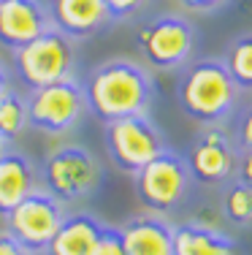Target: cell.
I'll return each instance as SVG.
<instances>
[{"instance_id": "obj_19", "label": "cell", "mask_w": 252, "mask_h": 255, "mask_svg": "<svg viewBox=\"0 0 252 255\" xmlns=\"http://www.w3.org/2000/svg\"><path fill=\"white\" fill-rule=\"evenodd\" d=\"M27 128V109L25 98L14 90L0 95V141L11 144Z\"/></svg>"}, {"instance_id": "obj_25", "label": "cell", "mask_w": 252, "mask_h": 255, "mask_svg": "<svg viewBox=\"0 0 252 255\" xmlns=\"http://www.w3.org/2000/svg\"><path fill=\"white\" fill-rule=\"evenodd\" d=\"M0 255H33V253H27L14 236H8L5 231H0Z\"/></svg>"}, {"instance_id": "obj_10", "label": "cell", "mask_w": 252, "mask_h": 255, "mask_svg": "<svg viewBox=\"0 0 252 255\" xmlns=\"http://www.w3.org/2000/svg\"><path fill=\"white\" fill-rule=\"evenodd\" d=\"M184 160L193 182H201L206 187H225L228 182L236 179L239 147L223 125H212L198 130L184 152Z\"/></svg>"}, {"instance_id": "obj_8", "label": "cell", "mask_w": 252, "mask_h": 255, "mask_svg": "<svg viewBox=\"0 0 252 255\" xmlns=\"http://www.w3.org/2000/svg\"><path fill=\"white\" fill-rule=\"evenodd\" d=\"M103 141L111 163L130 177L136 171H141L149 160H155L168 147L163 130L149 120V114H133V117L106 123Z\"/></svg>"}, {"instance_id": "obj_4", "label": "cell", "mask_w": 252, "mask_h": 255, "mask_svg": "<svg viewBox=\"0 0 252 255\" xmlns=\"http://www.w3.org/2000/svg\"><path fill=\"white\" fill-rule=\"evenodd\" d=\"M133 187L141 206L152 215H171L187 201L193 177L182 152L166 147L155 160L133 174Z\"/></svg>"}, {"instance_id": "obj_17", "label": "cell", "mask_w": 252, "mask_h": 255, "mask_svg": "<svg viewBox=\"0 0 252 255\" xmlns=\"http://www.w3.org/2000/svg\"><path fill=\"white\" fill-rule=\"evenodd\" d=\"M242 93H252V33H242L225 46L220 57Z\"/></svg>"}, {"instance_id": "obj_5", "label": "cell", "mask_w": 252, "mask_h": 255, "mask_svg": "<svg viewBox=\"0 0 252 255\" xmlns=\"http://www.w3.org/2000/svg\"><path fill=\"white\" fill-rule=\"evenodd\" d=\"M14 74L27 90L76 76V44L60 30H46L14 52Z\"/></svg>"}, {"instance_id": "obj_22", "label": "cell", "mask_w": 252, "mask_h": 255, "mask_svg": "<svg viewBox=\"0 0 252 255\" xmlns=\"http://www.w3.org/2000/svg\"><path fill=\"white\" fill-rule=\"evenodd\" d=\"M144 5H147V0H106V8H109V14H111V22L133 19Z\"/></svg>"}, {"instance_id": "obj_6", "label": "cell", "mask_w": 252, "mask_h": 255, "mask_svg": "<svg viewBox=\"0 0 252 255\" xmlns=\"http://www.w3.org/2000/svg\"><path fill=\"white\" fill-rule=\"evenodd\" d=\"M198 33L182 14H160L136 30V46L147 65L158 71H179L193 60Z\"/></svg>"}, {"instance_id": "obj_23", "label": "cell", "mask_w": 252, "mask_h": 255, "mask_svg": "<svg viewBox=\"0 0 252 255\" xmlns=\"http://www.w3.org/2000/svg\"><path fill=\"white\" fill-rule=\"evenodd\" d=\"M231 0H179V5L193 14H214V11L225 8Z\"/></svg>"}, {"instance_id": "obj_2", "label": "cell", "mask_w": 252, "mask_h": 255, "mask_svg": "<svg viewBox=\"0 0 252 255\" xmlns=\"http://www.w3.org/2000/svg\"><path fill=\"white\" fill-rule=\"evenodd\" d=\"M242 101V90L228 74L220 57L190 60L176 82V103L184 117L212 128L225 125Z\"/></svg>"}, {"instance_id": "obj_12", "label": "cell", "mask_w": 252, "mask_h": 255, "mask_svg": "<svg viewBox=\"0 0 252 255\" xmlns=\"http://www.w3.org/2000/svg\"><path fill=\"white\" fill-rule=\"evenodd\" d=\"M46 8L52 16V27L74 41L92 38L114 25L106 0H46Z\"/></svg>"}, {"instance_id": "obj_9", "label": "cell", "mask_w": 252, "mask_h": 255, "mask_svg": "<svg viewBox=\"0 0 252 255\" xmlns=\"http://www.w3.org/2000/svg\"><path fill=\"white\" fill-rule=\"evenodd\" d=\"M3 220H5V234L14 236L27 253L38 255L49 247L52 236L63 226L65 204H60L44 187H38L35 193H30L25 201L16 204Z\"/></svg>"}, {"instance_id": "obj_27", "label": "cell", "mask_w": 252, "mask_h": 255, "mask_svg": "<svg viewBox=\"0 0 252 255\" xmlns=\"http://www.w3.org/2000/svg\"><path fill=\"white\" fill-rule=\"evenodd\" d=\"M5 149H8V144H3V141H0V155H3Z\"/></svg>"}, {"instance_id": "obj_14", "label": "cell", "mask_w": 252, "mask_h": 255, "mask_svg": "<svg viewBox=\"0 0 252 255\" xmlns=\"http://www.w3.org/2000/svg\"><path fill=\"white\" fill-rule=\"evenodd\" d=\"M125 255H173V226L163 215H133L119 226Z\"/></svg>"}, {"instance_id": "obj_16", "label": "cell", "mask_w": 252, "mask_h": 255, "mask_svg": "<svg viewBox=\"0 0 252 255\" xmlns=\"http://www.w3.org/2000/svg\"><path fill=\"white\" fill-rule=\"evenodd\" d=\"M100 231H103V223L95 215H89V212L65 215L63 226L52 236L44 255H89L100 236Z\"/></svg>"}, {"instance_id": "obj_7", "label": "cell", "mask_w": 252, "mask_h": 255, "mask_svg": "<svg viewBox=\"0 0 252 255\" xmlns=\"http://www.w3.org/2000/svg\"><path fill=\"white\" fill-rule=\"evenodd\" d=\"M25 109L27 125L46 136L74 133L87 117V101H84V90L76 82V76L30 90L25 98Z\"/></svg>"}, {"instance_id": "obj_26", "label": "cell", "mask_w": 252, "mask_h": 255, "mask_svg": "<svg viewBox=\"0 0 252 255\" xmlns=\"http://www.w3.org/2000/svg\"><path fill=\"white\" fill-rule=\"evenodd\" d=\"M8 90H14L11 87V74H8V68H5V63L0 60V95H5Z\"/></svg>"}, {"instance_id": "obj_1", "label": "cell", "mask_w": 252, "mask_h": 255, "mask_svg": "<svg viewBox=\"0 0 252 255\" xmlns=\"http://www.w3.org/2000/svg\"><path fill=\"white\" fill-rule=\"evenodd\" d=\"M82 90L87 114L106 125L133 114H147L155 101V76L136 60L114 57L95 65L84 79Z\"/></svg>"}, {"instance_id": "obj_21", "label": "cell", "mask_w": 252, "mask_h": 255, "mask_svg": "<svg viewBox=\"0 0 252 255\" xmlns=\"http://www.w3.org/2000/svg\"><path fill=\"white\" fill-rule=\"evenodd\" d=\"M233 141L239 149H252V103L242 109L236 117V130H233Z\"/></svg>"}, {"instance_id": "obj_24", "label": "cell", "mask_w": 252, "mask_h": 255, "mask_svg": "<svg viewBox=\"0 0 252 255\" xmlns=\"http://www.w3.org/2000/svg\"><path fill=\"white\" fill-rule=\"evenodd\" d=\"M236 179L252 187V149H239V166H236Z\"/></svg>"}, {"instance_id": "obj_13", "label": "cell", "mask_w": 252, "mask_h": 255, "mask_svg": "<svg viewBox=\"0 0 252 255\" xmlns=\"http://www.w3.org/2000/svg\"><path fill=\"white\" fill-rule=\"evenodd\" d=\"M41 187V168L30 155L5 149L0 155V217H5L19 201Z\"/></svg>"}, {"instance_id": "obj_11", "label": "cell", "mask_w": 252, "mask_h": 255, "mask_svg": "<svg viewBox=\"0 0 252 255\" xmlns=\"http://www.w3.org/2000/svg\"><path fill=\"white\" fill-rule=\"evenodd\" d=\"M52 30L44 0H3L0 3V46L16 52Z\"/></svg>"}, {"instance_id": "obj_28", "label": "cell", "mask_w": 252, "mask_h": 255, "mask_svg": "<svg viewBox=\"0 0 252 255\" xmlns=\"http://www.w3.org/2000/svg\"><path fill=\"white\" fill-rule=\"evenodd\" d=\"M0 3H3V0H0Z\"/></svg>"}, {"instance_id": "obj_20", "label": "cell", "mask_w": 252, "mask_h": 255, "mask_svg": "<svg viewBox=\"0 0 252 255\" xmlns=\"http://www.w3.org/2000/svg\"><path fill=\"white\" fill-rule=\"evenodd\" d=\"M89 255H125V245H122V234L117 226H103L98 242H95L92 253Z\"/></svg>"}, {"instance_id": "obj_18", "label": "cell", "mask_w": 252, "mask_h": 255, "mask_svg": "<svg viewBox=\"0 0 252 255\" xmlns=\"http://www.w3.org/2000/svg\"><path fill=\"white\" fill-rule=\"evenodd\" d=\"M223 217L236 228H250L252 226V187L244 182L233 179L225 185L223 198H220Z\"/></svg>"}, {"instance_id": "obj_15", "label": "cell", "mask_w": 252, "mask_h": 255, "mask_svg": "<svg viewBox=\"0 0 252 255\" xmlns=\"http://www.w3.org/2000/svg\"><path fill=\"white\" fill-rule=\"evenodd\" d=\"M173 255H239V245L220 228L190 220L173 226Z\"/></svg>"}, {"instance_id": "obj_3", "label": "cell", "mask_w": 252, "mask_h": 255, "mask_svg": "<svg viewBox=\"0 0 252 255\" xmlns=\"http://www.w3.org/2000/svg\"><path fill=\"white\" fill-rule=\"evenodd\" d=\"M41 187L60 204H79L98 193L103 182L100 160L82 144L55 147L41 163Z\"/></svg>"}]
</instances>
